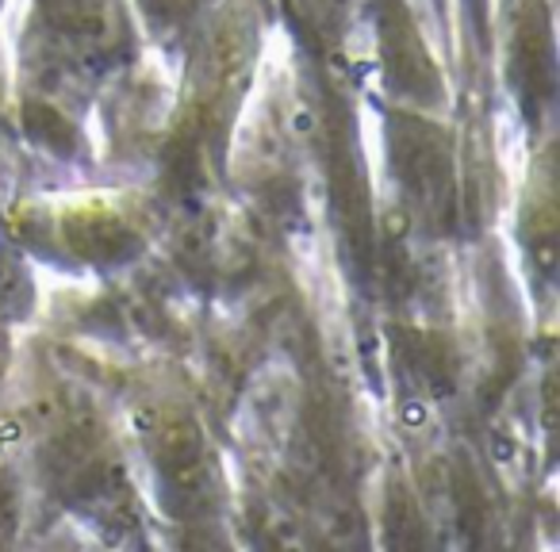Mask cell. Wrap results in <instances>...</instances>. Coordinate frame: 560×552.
Instances as JSON below:
<instances>
[{
  "label": "cell",
  "mask_w": 560,
  "mask_h": 552,
  "mask_svg": "<svg viewBox=\"0 0 560 552\" xmlns=\"http://www.w3.org/2000/svg\"><path fill=\"white\" fill-rule=\"evenodd\" d=\"M296 134H312V111H296V124H292Z\"/></svg>",
  "instance_id": "6da1fadb"
}]
</instances>
